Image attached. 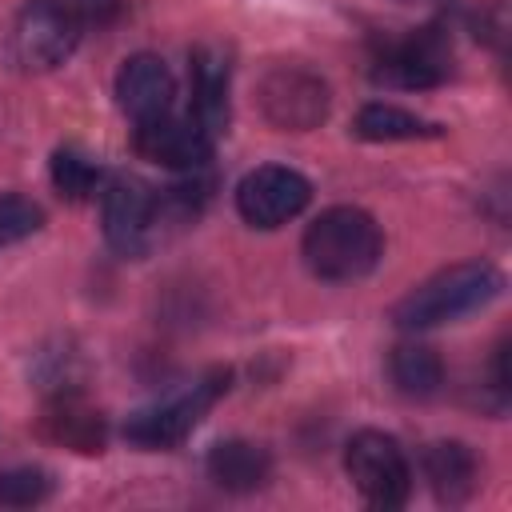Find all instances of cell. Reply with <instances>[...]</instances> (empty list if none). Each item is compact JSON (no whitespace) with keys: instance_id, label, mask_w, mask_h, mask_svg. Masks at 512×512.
Wrapping results in <instances>:
<instances>
[{"instance_id":"15","label":"cell","mask_w":512,"mask_h":512,"mask_svg":"<svg viewBox=\"0 0 512 512\" xmlns=\"http://www.w3.org/2000/svg\"><path fill=\"white\" fill-rule=\"evenodd\" d=\"M204 468H208V480H212L216 488L244 496V492H256V488L268 484V476H272V456H268L264 444H252V440H240V436H236V440L212 444Z\"/></svg>"},{"instance_id":"7","label":"cell","mask_w":512,"mask_h":512,"mask_svg":"<svg viewBox=\"0 0 512 512\" xmlns=\"http://www.w3.org/2000/svg\"><path fill=\"white\" fill-rule=\"evenodd\" d=\"M452 76V40L440 24H424L392 44H384L372 60V80L388 88H436Z\"/></svg>"},{"instance_id":"20","label":"cell","mask_w":512,"mask_h":512,"mask_svg":"<svg viewBox=\"0 0 512 512\" xmlns=\"http://www.w3.org/2000/svg\"><path fill=\"white\" fill-rule=\"evenodd\" d=\"M40 224H44V208L36 200L16 196V192H4L0 196V248L24 240L32 232H40Z\"/></svg>"},{"instance_id":"11","label":"cell","mask_w":512,"mask_h":512,"mask_svg":"<svg viewBox=\"0 0 512 512\" xmlns=\"http://www.w3.org/2000/svg\"><path fill=\"white\" fill-rule=\"evenodd\" d=\"M40 432L60 444L72 448L80 456H96L108 444V420L100 408H92L76 388H56L40 412Z\"/></svg>"},{"instance_id":"13","label":"cell","mask_w":512,"mask_h":512,"mask_svg":"<svg viewBox=\"0 0 512 512\" xmlns=\"http://www.w3.org/2000/svg\"><path fill=\"white\" fill-rule=\"evenodd\" d=\"M188 84H192V116L216 136L228 128V88L232 64L220 44H200L188 56Z\"/></svg>"},{"instance_id":"19","label":"cell","mask_w":512,"mask_h":512,"mask_svg":"<svg viewBox=\"0 0 512 512\" xmlns=\"http://www.w3.org/2000/svg\"><path fill=\"white\" fill-rule=\"evenodd\" d=\"M52 496V476L44 468H4L0 472V504L4 508H32Z\"/></svg>"},{"instance_id":"12","label":"cell","mask_w":512,"mask_h":512,"mask_svg":"<svg viewBox=\"0 0 512 512\" xmlns=\"http://www.w3.org/2000/svg\"><path fill=\"white\" fill-rule=\"evenodd\" d=\"M116 104L136 124L172 112V104H176V80H172L168 64L160 56H152V52L128 56L120 64V72H116Z\"/></svg>"},{"instance_id":"8","label":"cell","mask_w":512,"mask_h":512,"mask_svg":"<svg viewBox=\"0 0 512 512\" xmlns=\"http://www.w3.org/2000/svg\"><path fill=\"white\" fill-rule=\"evenodd\" d=\"M308 200H312L308 176H300L288 164H260L236 184V212L244 216V224L264 232L296 220L308 208Z\"/></svg>"},{"instance_id":"10","label":"cell","mask_w":512,"mask_h":512,"mask_svg":"<svg viewBox=\"0 0 512 512\" xmlns=\"http://www.w3.org/2000/svg\"><path fill=\"white\" fill-rule=\"evenodd\" d=\"M132 148L172 172H200L212 160V132L196 116L164 112L156 120H140L132 132Z\"/></svg>"},{"instance_id":"22","label":"cell","mask_w":512,"mask_h":512,"mask_svg":"<svg viewBox=\"0 0 512 512\" xmlns=\"http://www.w3.org/2000/svg\"><path fill=\"white\" fill-rule=\"evenodd\" d=\"M84 4H108V0H84Z\"/></svg>"},{"instance_id":"16","label":"cell","mask_w":512,"mask_h":512,"mask_svg":"<svg viewBox=\"0 0 512 512\" xmlns=\"http://www.w3.org/2000/svg\"><path fill=\"white\" fill-rule=\"evenodd\" d=\"M388 376L396 384L400 396L408 400H432L444 388V360L428 348V344H396L388 356Z\"/></svg>"},{"instance_id":"3","label":"cell","mask_w":512,"mask_h":512,"mask_svg":"<svg viewBox=\"0 0 512 512\" xmlns=\"http://www.w3.org/2000/svg\"><path fill=\"white\" fill-rule=\"evenodd\" d=\"M80 32H84V20H80V12L72 4H64V0H32L16 16L8 48H12V60L24 72H52L76 52Z\"/></svg>"},{"instance_id":"18","label":"cell","mask_w":512,"mask_h":512,"mask_svg":"<svg viewBox=\"0 0 512 512\" xmlns=\"http://www.w3.org/2000/svg\"><path fill=\"white\" fill-rule=\"evenodd\" d=\"M52 184L64 200H88L100 184V164L76 148H56L52 152Z\"/></svg>"},{"instance_id":"5","label":"cell","mask_w":512,"mask_h":512,"mask_svg":"<svg viewBox=\"0 0 512 512\" xmlns=\"http://www.w3.org/2000/svg\"><path fill=\"white\" fill-rule=\"evenodd\" d=\"M344 468L372 508H400L412 492V464L396 436L364 428L344 448Z\"/></svg>"},{"instance_id":"9","label":"cell","mask_w":512,"mask_h":512,"mask_svg":"<svg viewBox=\"0 0 512 512\" xmlns=\"http://www.w3.org/2000/svg\"><path fill=\"white\" fill-rule=\"evenodd\" d=\"M104 240L120 256H144L160 232L156 224V192L140 176H112L100 196Z\"/></svg>"},{"instance_id":"4","label":"cell","mask_w":512,"mask_h":512,"mask_svg":"<svg viewBox=\"0 0 512 512\" xmlns=\"http://www.w3.org/2000/svg\"><path fill=\"white\" fill-rule=\"evenodd\" d=\"M228 392V368H216L208 376H200L192 388H184L180 396L164 400V404H152L136 416H128L124 424V440L144 448V452H164V448H176L208 412L212 404Z\"/></svg>"},{"instance_id":"14","label":"cell","mask_w":512,"mask_h":512,"mask_svg":"<svg viewBox=\"0 0 512 512\" xmlns=\"http://www.w3.org/2000/svg\"><path fill=\"white\" fill-rule=\"evenodd\" d=\"M420 468L440 504H464L480 484V460L464 440H432L420 456Z\"/></svg>"},{"instance_id":"1","label":"cell","mask_w":512,"mask_h":512,"mask_svg":"<svg viewBox=\"0 0 512 512\" xmlns=\"http://www.w3.org/2000/svg\"><path fill=\"white\" fill-rule=\"evenodd\" d=\"M300 252H304V264L312 276H320L328 284H352V280H364L380 264L384 232L364 208L336 204V208H324L308 224Z\"/></svg>"},{"instance_id":"21","label":"cell","mask_w":512,"mask_h":512,"mask_svg":"<svg viewBox=\"0 0 512 512\" xmlns=\"http://www.w3.org/2000/svg\"><path fill=\"white\" fill-rule=\"evenodd\" d=\"M396 4H436V0H396Z\"/></svg>"},{"instance_id":"17","label":"cell","mask_w":512,"mask_h":512,"mask_svg":"<svg viewBox=\"0 0 512 512\" xmlns=\"http://www.w3.org/2000/svg\"><path fill=\"white\" fill-rule=\"evenodd\" d=\"M352 132L372 144H392V140H432L440 136V124L396 104H364L352 120Z\"/></svg>"},{"instance_id":"6","label":"cell","mask_w":512,"mask_h":512,"mask_svg":"<svg viewBox=\"0 0 512 512\" xmlns=\"http://www.w3.org/2000/svg\"><path fill=\"white\" fill-rule=\"evenodd\" d=\"M260 112L280 132H312L328 120L332 92L320 80V72L304 64H272L256 88Z\"/></svg>"},{"instance_id":"2","label":"cell","mask_w":512,"mask_h":512,"mask_svg":"<svg viewBox=\"0 0 512 512\" xmlns=\"http://www.w3.org/2000/svg\"><path fill=\"white\" fill-rule=\"evenodd\" d=\"M504 288V276L496 264L488 260H464L452 264L436 276H428L420 288H412L396 308L392 320L404 332H420V328H440L452 324L468 312H480L484 304H492Z\"/></svg>"}]
</instances>
